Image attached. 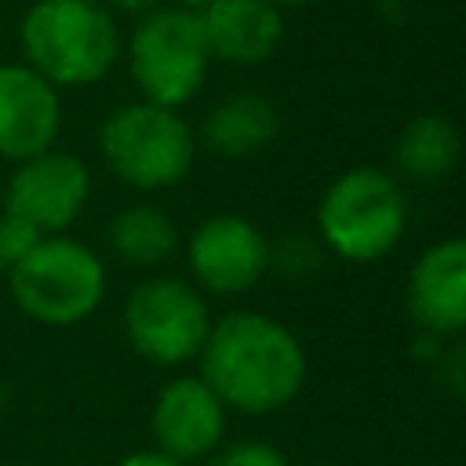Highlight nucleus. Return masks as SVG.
I'll list each match as a JSON object with an SVG mask.
<instances>
[{
	"instance_id": "1",
	"label": "nucleus",
	"mask_w": 466,
	"mask_h": 466,
	"mask_svg": "<svg viewBox=\"0 0 466 466\" xmlns=\"http://www.w3.org/2000/svg\"><path fill=\"white\" fill-rule=\"evenodd\" d=\"M197 364V375L240 415H273L288 408L309 375L302 339L262 309H229L215 317Z\"/></svg>"
},
{
	"instance_id": "2",
	"label": "nucleus",
	"mask_w": 466,
	"mask_h": 466,
	"mask_svg": "<svg viewBox=\"0 0 466 466\" xmlns=\"http://www.w3.org/2000/svg\"><path fill=\"white\" fill-rule=\"evenodd\" d=\"M25 66L47 84L91 87L120 58V29L102 0H33L18 25Z\"/></svg>"
},
{
	"instance_id": "3",
	"label": "nucleus",
	"mask_w": 466,
	"mask_h": 466,
	"mask_svg": "<svg viewBox=\"0 0 466 466\" xmlns=\"http://www.w3.org/2000/svg\"><path fill=\"white\" fill-rule=\"evenodd\" d=\"M313 222V237L328 255L368 266L386 258L408 233V197L397 175L371 164L350 167L328 182Z\"/></svg>"
},
{
	"instance_id": "4",
	"label": "nucleus",
	"mask_w": 466,
	"mask_h": 466,
	"mask_svg": "<svg viewBox=\"0 0 466 466\" xmlns=\"http://www.w3.org/2000/svg\"><path fill=\"white\" fill-rule=\"evenodd\" d=\"M4 280L22 317L44 328H76L98 313L109 288V269L91 244L55 233L40 237Z\"/></svg>"
},
{
	"instance_id": "5",
	"label": "nucleus",
	"mask_w": 466,
	"mask_h": 466,
	"mask_svg": "<svg viewBox=\"0 0 466 466\" xmlns=\"http://www.w3.org/2000/svg\"><path fill=\"white\" fill-rule=\"evenodd\" d=\"M98 153L116 182L138 193H164L189 178L197 135L178 109L124 102L98 124Z\"/></svg>"
},
{
	"instance_id": "6",
	"label": "nucleus",
	"mask_w": 466,
	"mask_h": 466,
	"mask_svg": "<svg viewBox=\"0 0 466 466\" xmlns=\"http://www.w3.org/2000/svg\"><path fill=\"white\" fill-rule=\"evenodd\" d=\"M211 47L200 15L189 7H153L138 15L127 40V69L142 102L178 109L197 98L208 80Z\"/></svg>"
},
{
	"instance_id": "7",
	"label": "nucleus",
	"mask_w": 466,
	"mask_h": 466,
	"mask_svg": "<svg viewBox=\"0 0 466 466\" xmlns=\"http://www.w3.org/2000/svg\"><path fill=\"white\" fill-rule=\"evenodd\" d=\"M211 320L208 295L175 273H149L127 291L120 309L127 346L153 368H182L197 360Z\"/></svg>"
},
{
	"instance_id": "8",
	"label": "nucleus",
	"mask_w": 466,
	"mask_h": 466,
	"mask_svg": "<svg viewBox=\"0 0 466 466\" xmlns=\"http://www.w3.org/2000/svg\"><path fill=\"white\" fill-rule=\"evenodd\" d=\"M91 189H95V178L84 157L51 146L11 167L0 208L22 218L33 233L55 237L80 222V215L91 204Z\"/></svg>"
},
{
	"instance_id": "9",
	"label": "nucleus",
	"mask_w": 466,
	"mask_h": 466,
	"mask_svg": "<svg viewBox=\"0 0 466 466\" xmlns=\"http://www.w3.org/2000/svg\"><path fill=\"white\" fill-rule=\"evenodd\" d=\"M189 280L215 299L248 295L269 273V237L244 215L218 211L193 226L186 240Z\"/></svg>"
},
{
	"instance_id": "10",
	"label": "nucleus",
	"mask_w": 466,
	"mask_h": 466,
	"mask_svg": "<svg viewBox=\"0 0 466 466\" xmlns=\"http://www.w3.org/2000/svg\"><path fill=\"white\" fill-rule=\"evenodd\" d=\"M229 426V408L218 400V393L200 375H175L167 379L149 408V437L153 448L197 462L208 459L222 441Z\"/></svg>"
},
{
	"instance_id": "11",
	"label": "nucleus",
	"mask_w": 466,
	"mask_h": 466,
	"mask_svg": "<svg viewBox=\"0 0 466 466\" xmlns=\"http://www.w3.org/2000/svg\"><path fill=\"white\" fill-rule=\"evenodd\" d=\"M404 302L415 331H430L437 339L466 335V237L433 240L415 255Z\"/></svg>"
},
{
	"instance_id": "12",
	"label": "nucleus",
	"mask_w": 466,
	"mask_h": 466,
	"mask_svg": "<svg viewBox=\"0 0 466 466\" xmlns=\"http://www.w3.org/2000/svg\"><path fill=\"white\" fill-rule=\"evenodd\" d=\"M62 135V95L25 62H0V157L18 164Z\"/></svg>"
},
{
	"instance_id": "13",
	"label": "nucleus",
	"mask_w": 466,
	"mask_h": 466,
	"mask_svg": "<svg viewBox=\"0 0 466 466\" xmlns=\"http://www.w3.org/2000/svg\"><path fill=\"white\" fill-rule=\"evenodd\" d=\"M197 15L204 25L211 58H222L233 66L266 62L284 36L280 11L269 0H211Z\"/></svg>"
},
{
	"instance_id": "14",
	"label": "nucleus",
	"mask_w": 466,
	"mask_h": 466,
	"mask_svg": "<svg viewBox=\"0 0 466 466\" xmlns=\"http://www.w3.org/2000/svg\"><path fill=\"white\" fill-rule=\"evenodd\" d=\"M277 127H280V120H277V109L266 95L237 91V95L218 98L208 109L200 138L215 157L244 160V157L262 153L277 138Z\"/></svg>"
},
{
	"instance_id": "15",
	"label": "nucleus",
	"mask_w": 466,
	"mask_h": 466,
	"mask_svg": "<svg viewBox=\"0 0 466 466\" xmlns=\"http://www.w3.org/2000/svg\"><path fill=\"white\" fill-rule=\"evenodd\" d=\"M106 244H109L116 262L153 273L178 251V226L160 204L138 200V204L120 208L109 218Z\"/></svg>"
},
{
	"instance_id": "16",
	"label": "nucleus",
	"mask_w": 466,
	"mask_h": 466,
	"mask_svg": "<svg viewBox=\"0 0 466 466\" xmlns=\"http://www.w3.org/2000/svg\"><path fill=\"white\" fill-rule=\"evenodd\" d=\"M462 160V135L459 127L441 113H422L408 120L393 142V167L397 178L408 182H441L448 178Z\"/></svg>"
},
{
	"instance_id": "17",
	"label": "nucleus",
	"mask_w": 466,
	"mask_h": 466,
	"mask_svg": "<svg viewBox=\"0 0 466 466\" xmlns=\"http://www.w3.org/2000/svg\"><path fill=\"white\" fill-rule=\"evenodd\" d=\"M324 248L313 233H291L280 240H269V273H280L288 280L313 277L324 266Z\"/></svg>"
},
{
	"instance_id": "18",
	"label": "nucleus",
	"mask_w": 466,
	"mask_h": 466,
	"mask_svg": "<svg viewBox=\"0 0 466 466\" xmlns=\"http://www.w3.org/2000/svg\"><path fill=\"white\" fill-rule=\"evenodd\" d=\"M208 466H291V459L258 437H244V441H222L208 459Z\"/></svg>"
},
{
	"instance_id": "19",
	"label": "nucleus",
	"mask_w": 466,
	"mask_h": 466,
	"mask_svg": "<svg viewBox=\"0 0 466 466\" xmlns=\"http://www.w3.org/2000/svg\"><path fill=\"white\" fill-rule=\"evenodd\" d=\"M36 240H40V233H33L22 218H15V215H7V211L0 208V277H7L11 266H15Z\"/></svg>"
},
{
	"instance_id": "20",
	"label": "nucleus",
	"mask_w": 466,
	"mask_h": 466,
	"mask_svg": "<svg viewBox=\"0 0 466 466\" xmlns=\"http://www.w3.org/2000/svg\"><path fill=\"white\" fill-rule=\"evenodd\" d=\"M437 368H441V379H444L448 393L459 397V400H466V342L448 346V350L441 353Z\"/></svg>"
},
{
	"instance_id": "21",
	"label": "nucleus",
	"mask_w": 466,
	"mask_h": 466,
	"mask_svg": "<svg viewBox=\"0 0 466 466\" xmlns=\"http://www.w3.org/2000/svg\"><path fill=\"white\" fill-rule=\"evenodd\" d=\"M116 466H189V462H182V459H175L160 448H138V451H127Z\"/></svg>"
},
{
	"instance_id": "22",
	"label": "nucleus",
	"mask_w": 466,
	"mask_h": 466,
	"mask_svg": "<svg viewBox=\"0 0 466 466\" xmlns=\"http://www.w3.org/2000/svg\"><path fill=\"white\" fill-rule=\"evenodd\" d=\"M444 353V339L430 335V331H415V357L426 360V364H437Z\"/></svg>"
},
{
	"instance_id": "23",
	"label": "nucleus",
	"mask_w": 466,
	"mask_h": 466,
	"mask_svg": "<svg viewBox=\"0 0 466 466\" xmlns=\"http://www.w3.org/2000/svg\"><path fill=\"white\" fill-rule=\"evenodd\" d=\"M109 11H120V15H146L157 7V0H106Z\"/></svg>"
},
{
	"instance_id": "24",
	"label": "nucleus",
	"mask_w": 466,
	"mask_h": 466,
	"mask_svg": "<svg viewBox=\"0 0 466 466\" xmlns=\"http://www.w3.org/2000/svg\"><path fill=\"white\" fill-rule=\"evenodd\" d=\"M175 7H189V11H200V7H208L211 0H171Z\"/></svg>"
},
{
	"instance_id": "25",
	"label": "nucleus",
	"mask_w": 466,
	"mask_h": 466,
	"mask_svg": "<svg viewBox=\"0 0 466 466\" xmlns=\"http://www.w3.org/2000/svg\"><path fill=\"white\" fill-rule=\"evenodd\" d=\"M269 4H313V0H269Z\"/></svg>"
},
{
	"instance_id": "26",
	"label": "nucleus",
	"mask_w": 466,
	"mask_h": 466,
	"mask_svg": "<svg viewBox=\"0 0 466 466\" xmlns=\"http://www.w3.org/2000/svg\"><path fill=\"white\" fill-rule=\"evenodd\" d=\"M0 44H4V33H0Z\"/></svg>"
}]
</instances>
